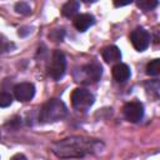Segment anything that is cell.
<instances>
[{"instance_id":"obj_15","label":"cell","mask_w":160,"mask_h":160,"mask_svg":"<svg viewBox=\"0 0 160 160\" xmlns=\"http://www.w3.org/2000/svg\"><path fill=\"white\" fill-rule=\"evenodd\" d=\"M12 102V96L9 92L1 91L0 92V108H8Z\"/></svg>"},{"instance_id":"obj_12","label":"cell","mask_w":160,"mask_h":160,"mask_svg":"<svg viewBox=\"0 0 160 160\" xmlns=\"http://www.w3.org/2000/svg\"><path fill=\"white\" fill-rule=\"evenodd\" d=\"M79 8H80V2L79 1H68L66 4H64V6L61 9V12H62L64 16L71 18L78 12Z\"/></svg>"},{"instance_id":"obj_21","label":"cell","mask_w":160,"mask_h":160,"mask_svg":"<svg viewBox=\"0 0 160 160\" xmlns=\"http://www.w3.org/2000/svg\"><path fill=\"white\" fill-rule=\"evenodd\" d=\"M0 139H1V134H0Z\"/></svg>"},{"instance_id":"obj_8","label":"cell","mask_w":160,"mask_h":160,"mask_svg":"<svg viewBox=\"0 0 160 160\" xmlns=\"http://www.w3.org/2000/svg\"><path fill=\"white\" fill-rule=\"evenodd\" d=\"M81 71L84 74V80L82 81L86 80V82H96L101 78V74H102L101 65L96 61L86 64L85 66H82Z\"/></svg>"},{"instance_id":"obj_18","label":"cell","mask_w":160,"mask_h":160,"mask_svg":"<svg viewBox=\"0 0 160 160\" xmlns=\"http://www.w3.org/2000/svg\"><path fill=\"white\" fill-rule=\"evenodd\" d=\"M55 35H56V38H55L54 40H55V41H61V40H62V36H64V31H62V30H54L49 36L51 38V36H55Z\"/></svg>"},{"instance_id":"obj_5","label":"cell","mask_w":160,"mask_h":160,"mask_svg":"<svg viewBox=\"0 0 160 160\" xmlns=\"http://www.w3.org/2000/svg\"><path fill=\"white\" fill-rule=\"evenodd\" d=\"M150 40H151V36L149 31L142 28H136L130 34V41L135 48V50L138 51H144L145 49H148Z\"/></svg>"},{"instance_id":"obj_16","label":"cell","mask_w":160,"mask_h":160,"mask_svg":"<svg viewBox=\"0 0 160 160\" xmlns=\"http://www.w3.org/2000/svg\"><path fill=\"white\" fill-rule=\"evenodd\" d=\"M138 6L142 10H145V11H148V10H152L154 8H156L158 1H155V0H142V1L138 2Z\"/></svg>"},{"instance_id":"obj_3","label":"cell","mask_w":160,"mask_h":160,"mask_svg":"<svg viewBox=\"0 0 160 160\" xmlns=\"http://www.w3.org/2000/svg\"><path fill=\"white\" fill-rule=\"evenodd\" d=\"M94 95L86 89H75L71 94V104L78 111H86L94 104Z\"/></svg>"},{"instance_id":"obj_1","label":"cell","mask_w":160,"mask_h":160,"mask_svg":"<svg viewBox=\"0 0 160 160\" xmlns=\"http://www.w3.org/2000/svg\"><path fill=\"white\" fill-rule=\"evenodd\" d=\"M101 142L91 139H85L80 136H71L56 141L52 145V152L58 158H82L85 155L96 152L101 149Z\"/></svg>"},{"instance_id":"obj_2","label":"cell","mask_w":160,"mask_h":160,"mask_svg":"<svg viewBox=\"0 0 160 160\" xmlns=\"http://www.w3.org/2000/svg\"><path fill=\"white\" fill-rule=\"evenodd\" d=\"M66 115V106L59 99L48 100L40 109L39 120L41 122H54Z\"/></svg>"},{"instance_id":"obj_9","label":"cell","mask_w":160,"mask_h":160,"mask_svg":"<svg viewBox=\"0 0 160 160\" xmlns=\"http://www.w3.org/2000/svg\"><path fill=\"white\" fill-rule=\"evenodd\" d=\"M95 24V19L92 15L90 14H80L74 19V26L79 30V31H86L90 26H92Z\"/></svg>"},{"instance_id":"obj_20","label":"cell","mask_w":160,"mask_h":160,"mask_svg":"<svg viewBox=\"0 0 160 160\" xmlns=\"http://www.w3.org/2000/svg\"><path fill=\"white\" fill-rule=\"evenodd\" d=\"M131 4V1H128V2H114L115 6H124V5H129Z\"/></svg>"},{"instance_id":"obj_13","label":"cell","mask_w":160,"mask_h":160,"mask_svg":"<svg viewBox=\"0 0 160 160\" xmlns=\"http://www.w3.org/2000/svg\"><path fill=\"white\" fill-rule=\"evenodd\" d=\"M146 74L150 76H158L160 74V60L159 59H154L152 61H150L148 64Z\"/></svg>"},{"instance_id":"obj_11","label":"cell","mask_w":160,"mask_h":160,"mask_svg":"<svg viewBox=\"0 0 160 160\" xmlns=\"http://www.w3.org/2000/svg\"><path fill=\"white\" fill-rule=\"evenodd\" d=\"M102 59L106 61V62H115V61H119L121 59V52L119 50L118 46L115 45H110V46H106L104 50H102Z\"/></svg>"},{"instance_id":"obj_7","label":"cell","mask_w":160,"mask_h":160,"mask_svg":"<svg viewBox=\"0 0 160 160\" xmlns=\"http://www.w3.org/2000/svg\"><path fill=\"white\" fill-rule=\"evenodd\" d=\"M14 95L21 102L29 101L35 95V86L31 82H20L14 86Z\"/></svg>"},{"instance_id":"obj_17","label":"cell","mask_w":160,"mask_h":160,"mask_svg":"<svg viewBox=\"0 0 160 160\" xmlns=\"http://www.w3.org/2000/svg\"><path fill=\"white\" fill-rule=\"evenodd\" d=\"M15 10H16V12L22 14V15H28V14L31 12V8L29 6V4L24 2V1L16 2V4H15Z\"/></svg>"},{"instance_id":"obj_10","label":"cell","mask_w":160,"mask_h":160,"mask_svg":"<svg viewBox=\"0 0 160 160\" xmlns=\"http://www.w3.org/2000/svg\"><path fill=\"white\" fill-rule=\"evenodd\" d=\"M112 76L118 82H124L130 78V68L126 64H116L112 68Z\"/></svg>"},{"instance_id":"obj_14","label":"cell","mask_w":160,"mask_h":160,"mask_svg":"<svg viewBox=\"0 0 160 160\" xmlns=\"http://www.w3.org/2000/svg\"><path fill=\"white\" fill-rule=\"evenodd\" d=\"M11 48H14V45L2 34H0V54H4L6 51H10Z\"/></svg>"},{"instance_id":"obj_4","label":"cell","mask_w":160,"mask_h":160,"mask_svg":"<svg viewBox=\"0 0 160 160\" xmlns=\"http://www.w3.org/2000/svg\"><path fill=\"white\" fill-rule=\"evenodd\" d=\"M66 69V59L62 51L55 50L51 55V60L48 66V72L54 80H59L65 74Z\"/></svg>"},{"instance_id":"obj_6","label":"cell","mask_w":160,"mask_h":160,"mask_svg":"<svg viewBox=\"0 0 160 160\" xmlns=\"http://www.w3.org/2000/svg\"><path fill=\"white\" fill-rule=\"evenodd\" d=\"M122 112L128 121L139 122L144 116V106L140 101H130L124 105Z\"/></svg>"},{"instance_id":"obj_19","label":"cell","mask_w":160,"mask_h":160,"mask_svg":"<svg viewBox=\"0 0 160 160\" xmlns=\"http://www.w3.org/2000/svg\"><path fill=\"white\" fill-rule=\"evenodd\" d=\"M10 160H26V158H25L22 154H16V155H14Z\"/></svg>"}]
</instances>
